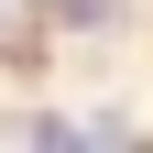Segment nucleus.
Returning a JSON list of instances; mask_svg holds the SVG:
<instances>
[{
    "label": "nucleus",
    "instance_id": "1",
    "mask_svg": "<svg viewBox=\"0 0 153 153\" xmlns=\"http://www.w3.org/2000/svg\"><path fill=\"white\" fill-rule=\"evenodd\" d=\"M55 11H66L76 33H88V22H120V0H55Z\"/></svg>",
    "mask_w": 153,
    "mask_h": 153
}]
</instances>
